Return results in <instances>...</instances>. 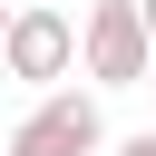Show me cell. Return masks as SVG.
I'll return each mask as SVG.
<instances>
[{
	"label": "cell",
	"mask_w": 156,
	"mask_h": 156,
	"mask_svg": "<svg viewBox=\"0 0 156 156\" xmlns=\"http://www.w3.org/2000/svg\"><path fill=\"white\" fill-rule=\"evenodd\" d=\"M78 68L98 88H146L156 68V39H146V0H88V29H78Z\"/></svg>",
	"instance_id": "obj_1"
},
{
	"label": "cell",
	"mask_w": 156,
	"mask_h": 156,
	"mask_svg": "<svg viewBox=\"0 0 156 156\" xmlns=\"http://www.w3.org/2000/svg\"><path fill=\"white\" fill-rule=\"evenodd\" d=\"M0 68L20 78V88H68V68H78V20L68 10H49V0H20L10 10V39H0Z\"/></svg>",
	"instance_id": "obj_2"
},
{
	"label": "cell",
	"mask_w": 156,
	"mask_h": 156,
	"mask_svg": "<svg viewBox=\"0 0 156 156\" xmlns=\"http://www.w3.org/2000/svg\"><path fill=\"white\" fill-rule=\"evenodd\" d=\"M98 146H107L98 98H88V88H49V98L10 127V146H0V156H98Z\"/></svg>",
	"instance_id": "obj_3"
},
{
	"label": "cell",
	"mask_w": 156,
	"mask_h": 156,
	"mask_svg": "<svg viewBox=\"0 0 156 156\" xmlns=\"http://www.w3.org/2000/svg\"><path fill=\"white\" fill-rule=\"evenodd\" d=\"M117 156H156V127H136V136H127V146H117Z\"/></svg>",
	"instance_id": "obj_4"
},
{
	"label": "cell",
	"mask_w": 156,
	"mask_h": 156,
	"mask_svg": "<svg viewBox=\"0 0 156 156\" xmlns=\"http://www.w3.org/2000/svg\"><path fill=\"white\" fill-rule=\"evenodd\" d=\"M0 39H10V0H0Z\"/></svg>",
	"instance_id": "obj_5"
},
{
	"label": "cell",
	"mask_w": 156,
	"mask_h": 156,
	"mask_svg": "<svg viewBox=\"0 0 156 156\" xmlns=\"http://www.w3.org/2000/svg\"><path fill=\"white\" fill-rule=\"evenodd\" d=\"M146 39H156V0H146Z\"/></svg>",
	"instance_id": "obj_6"
},
{
	"label": "cell",
	"mask_w": 156,
	"mask_h": 156,
	"mask_svg": "<svg viewBox=\"0 0 156 156\" xmlns=\"http://www.w3.org/2000/svg\"><path fill=\"white\" fill-rule=\"evenodd\" d=\"M146 88H156V68H146Z\"/></svg>",
	"instance_id": "obj_7"
}]
</instances>
